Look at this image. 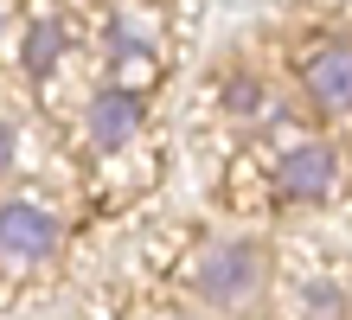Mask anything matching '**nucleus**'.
<instances>
[{
    "mask_svg": "<svg viewBox=\"0 0 352 320\" xmlns=\"http://www.w3.org/2000/svg\"><path fill=\"white\" fill-rule=\"evenodd\" d=\"M218 96H224V109H231V116H243V122L269 109V90H263V77H250V71H231Z\"/></svg>",
    "mask_w": 352,
    "mask_h": 320,
    "instance_id": "obj_7",
    "label": "nucleus"
},
{
    "mask_svg": "<svg viewBox=\"0 0 352 320\" xmlns=\"http://www.w3.org/2000/svg\"><path fill=\"white\" fill-rule=\"evenodd\" d=\"M58 250V218L32 199H7L0 205V256L13 263H45Z\"/></svg>",
    "mask_w": 352,
    "mask_h": 320,
    "instance_id": "obj_5",
    "label": "nucleus"
},
{
    "mask_svg": "<svg viewBox=\"0 0 352 320\" xmlns=\"http://www.w3.org/2000/svg\"><path fill=\"white\" fill-rule=\"evenodd\" d=\"M154 320H199V314H154Z\"/></svg>",
    "mask_w": 352,
    "mask_h": 320,
    "instance_id": "obj_9",
    "label": "nucleus"
},
{
    "mask_svg": "<svg viewBox=\"0 0 352 320\" xmlns=\"http://www.w3.org/2000/svg\"><path fill=\"white\" fill-rule=\"evenodd\" d=\"M7 167H13V128L0 122V173H7Z\"/></svg>",
    "mask_w": 352,
    "mask_h": 320,
    "instance_id": "obj_8",
    "label": "nucleus"
},
{
    "mask_svg": "<svg viewBox=\"0 0 352 320\" xmlns=\"http://www.w3.org/2000/svg\"><path fill=\"white\" fill-rule=\"evenodd\" d=\"M141 128H148V96L135 90V83H96L90 103H84V135L96 154H116V147H129Z\"/></svg>",
    "mask_w": 352,
    "mask_h": 320,
    "instance_id": "obj_4",
    "label": "nucleus"
},
{
    "mask_svg": "<svg viewBox=\"0 0 352 320\" xmlns=\"http://www.w3.org/2000/svg\"><path fill=\"white\" fill-rule=\"evenodd\" d=\"M7 19H13V7H7V0H0V26H7Z\"/></svg>",
    "mask_w": 352,
    "mask_h": 320,
    "instance_id": "obj_10",
    "label": "nucleus"
},
{
    "mask_svg": "<svg viewBox=\"0 0 352 320\" xmlns=\"http://www.w3.org/2000/svg\"><path fill=\"white\" fill-rule=\"evenodd\" d=\"M269 186H276V199H288V205H327L346 186V160H340V147L327 135H301V141H288L276 154Z\"/></svg>",
    "mask_w": 352,
    "mask_h": 320,
    "instance_id": "obj_2",
    "label": "nucleus"
},
{
    "mask_svg": "<svg viewBox=\"0 0 352 320\" xmlns=\"http://www.w3.org/2000/svg\"><path fill=\"white\" fill-rule=\"evenodd\" d=\"M269 282H276V256H269V244L250 237V231L199 244L192 263H186V295H192L205 314H224V320L263 314Z\"/></svg>",
    "mask_w": 352,
    "mask_h": 320,
    "instance_id": "obj_1",
    "label": "nucleus"
},
{
    "mask_svg": "<svg viewBox=\"0 0 352 320\" xmlns=\"http://www.w3.org/2000/svg\"><path fill=\"white\" fill-rule=\"evenodd\" d=\"M295 90H301L307 109L327 116V122L352 116V39L346 32H327V39H314V45L295 58Z\"/></svg>",
    "mask_w": 352,
    "mask_h": 320,
    "instance_id": "obj_3",
    "label": "nucleus"
},
{
    "mask_svg": "<svg viewBox=\"0 0 352 320\" xmlns=\"http://www.w3.org/2000/svg\"><path fill=\"white\" fill-rule=\"evenodd\" d=\"M58 58H65V26L58 19H32L26 32H19V64H26L32 77L58 71Z\"/></svg>",
    "mask_w": 352,
    "mask_h": 320,
    "instance_id": "obj_6",
    "label": "nucleus"
}]
</instances>
